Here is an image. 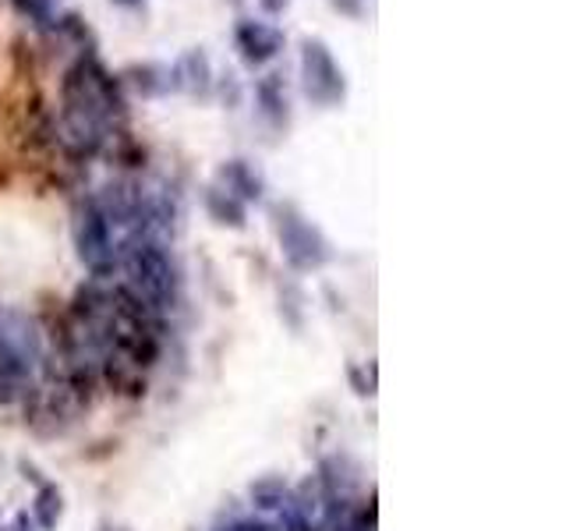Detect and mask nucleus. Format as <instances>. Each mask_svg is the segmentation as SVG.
<instances>
[{
    "label": "nucleus",
    "mask_w": 566,
    "mask_h": 531,
    "mask_svg": "<svg viewBox=\"0 0 566 531\" xmlns=\"http://www.w3.org/2000/svg\"><path fill=\"white\" fill-rule=\"evenodd\" d=\"M124 114L120 85L106 71L82 58L64 79V128L78 149L93 153L111 132L114 117Z\"/></svg>",
    "instance_id": "obj_1"
},
{
    "label": "nucleus",
    "mask_w": 566,
    "mask_h": 531,
    "mask_svg": "<svg viewBox=\"0 0 566 531\" xmlns=\"http://www.w3.org/2000/svg\"><path fill=\"white\" fill-rule=\"evenodd\" d=\"M117 266L124 273L120 288L153 315H167L181 294V277L159 238H132L117 248Z\"/></svg>",
    "instance_id": "obj_2"
},
{
    "label": "nucleus",
    "mask_w": 566,
    "mask_h": 531,
    "mask_svg": "<svg viewBox=\"0 0 566 531\" xmlns=\"http://www.w3.org/2000/svg\"><path fill=\"white\" fill-rule=\"evenodd\" d=\"M71 235H75L78 259L96 277H111L117 270V238H114V227H111V220H106V212L96 199L78 202Z\"/></svg>",
    "instance_id": "obj_3"
},
{
    "label": "nucleus",
    "mask_w": 566,
    "mask_h": 531,
    "mask_svg": "<svg viewBox=\"0 0 566 531\" xmlns=\"http://www.w3.org/2000/svg\"><path fill=\"white\" fill-rule=\"evenodd\" d=\"M301 88L315 106H340L347 96L344 67L323 40H301Z\"/></svg>",
    "instance_id": "obj_4"
},
{
    "label": "nucleus",
    "mask_w": 566,
    "mask_h": 531,
    "mask_svg": "<svg viewBox=\"0 0 566 531\" xmlns=\"http://www.w3.org/2000/svg\"><path fill=\"white\" fill-rule=\"evenodd\" d=\"M276 235H280V252L294 270H318L329 262V241L323 238L312 220H305L294 206L276 209Z\"/></svg>",
    "instance_id": "obj_5"
},
{
    "label": "nucleus",
    "mask_w": 566,
    "mask_h": 531,
    "mask_svg": "<svg viewBox=\"0 0 566 531\" xmlns=\"http://www.w3.org/2000/svg\"><path fill=\"white\" fill-rule=\"evenodd\" d=\"M234 43L241 50V61L259 67V64H270L283 50V32L276 25H265V22H238Z\"/></svg>",
    "instance_id": "obj_6"
},
{
    "label": "nucleus",
    "mask_w": 566,
    "mask_h": 531,
    "mask_svg": "<svg viewBox=\"0 0 566 531\" xmlns=\"http://www.w3.org/2000/svg\"><path fill=\"white\" fill-rule=\"evenodd\" d=\"M167 75H170V88H177V93L202 96L212 85V64L202 50H188L174 61V67H167Z\"/></svg>",
    "instance_id": "obj_7"
},
{
    "label": "nucleus",
    "mask_w": 566,
    "mask_h": 531,
    "mask_svg": "<svg viewBox=\"0 0 566 531\" xmlns=\"http://www.w3.org/2000/svg\"><path fill=\"white\" fill-rule=\"evenodd\" d=\"M220 181H223L220 188L230 191L241 202H259L262 199V188H265L262 174L252 164H248V159H230V164H223L220 167Z\"/></svg>",
    "instance_id": "obj_8"
},
{
    "label": "nucleus",
    "mask_w": 566,
    "mask_h": 531,
    "mask_svg": "<svg viewBox=\"0 0 566 531\" xmlns=\"http://www.w3.org/2000/svg\"><path fill=\"white\" fill-rule=\"evenodd\" d=\"M259 106H262V117L273 124V128H283L287 124V93H283V82L280 75H265L255 88Z\"/></svg>",
    "instance_id": "obj_9"
},
{
    "label": "nucleus",
    "mask_w": 566,
    "mask_h": 531,
    "mask_svg": "<svg viewBox=\"0 0 566 531\" xmlns=\"http://www.w3.org/2000/svg\"><path fill=\"white\" fill-rule=\"evenodd\" d=\"M206 209H209V217L223 227H244V202L234 199V195L223 191V188L206 191Z\"/></svg>",
    "instance_id": "obj_10"
},
{
    "label": "nucleus",
    "mask_w": 566,
    "mask_h": 531,
    "mask_svg": "<svg viewBox=\"0 0 566 531\" xmlns=\"http://www.w3.org/2000/svg\"><path fill=\"white\" fill-rule=\"evenodd\" d=\"M64 513V503H61V489L57 486H43L35 492V503H32V521L40 524L43 531H53Z\"/></svg>",
    "instance_id": "obj_11"
},
{
    "label": "nucleus",
    "mask_w": 566,
    "mask_h": 531,
    "mask_svg": "<svg viewBox=\"0 0 566 531\" xmlns=\"http://www.w3.org/2000/svg\"><path fill=\"white\" fill-rule=\"evenodd\" d=\"M128 79H132V85L138 88L142 96H164L167 88H170V75H167V67H156V64H146V67H135V71H128Z\"/></svg>",
    "instance_id": "obj_12"
},
{
    "label": "nucleus",
    "mask_w": 566,
    "mask_h": 531,
    "mask_svg": "<svg viewBox=\"0 0 566 531\" xmlns=\"http://www.w3.org/2000/svg\"><path fill=\"white\" fill-rule=\"evenodd\" d=\"M14 8L40 29H50L53 22H57V14H53V0H14Z\"/></svg>",
    "instance_id": "obj_13"
},
{
    "label": "nucleus",
    "mask_w": 566,
    "mask_h": 531,
    "mask_svg": "<svg viewBox=\"0 0 566 531\" xmlns=\"http://www.w3.org/2000/svg\"><path fill=\"white\" fill-rule=\"evenodd\" d=\"M329 4L340 14H347V18H361L365 14V0H329Z\"/></svg>",
    "instance_id": "obj_14"
},
{
    "label": "nucleus",
    "mask_w": 566,
    "mask_h": 531,
    "mask_svg": "<svg viewBox=\"0 0 566 531\" xmlns=\"http://www.w3.org/2000/svg\"><path fill=\"white\" fill-rule=\"evenodd\" d=\"M220 531H273L265 521H255V518H241V521H234V524H227V528H220Z\"/></svg>",
    "instance_id": "obj_15"
},
{
    "label": "nucleus",
    "mask_w": 566,
    "mask_h": 531,
    "mask_svg": "<svg viewBox=\"0 0 566 531\" xmlns=\"http://www.w3.org/2000/svg\"><path fill=\"white\" fill-rule=\"evenodd\" d=\"M259 4H262L265 14H283L291 8V0H259Z\"/></svg>",
    "instance_id": "obj_16"
},
{
    "label": "nucleus",
    "mask_w": 566,
    "mask_h": 531,
    "mask_svg": "<svg viewBox=\"0 0 566 531\" xmlns=\"http://www.w3.org/2000/svg\"><path fill=\"white\" fill-rule=\"evenodd\" d=\"M114 4H120V8H142V0H114Z\"/></svg>",
    "instance_id": "obj_17"
},
{
    "label": "nucleus",
    "mask_w": 566,
    "mask_h": 531,
    "mask_svg": "<svg viewBox=\"0 0 566 531\" xmlns=\"http://www.w3.org/2000/svg\"><path fill=\"white\" fill-rule=\"evenodd\" d=\"M99 531H128V528H114V524H103Z\"/></svg>",
    "instance_id": "obj_18"
},
{
    "label": "nucleus",
    "mask_w": 566,
    "mask_h": 531,
    "mask_svg": "<svg viewBox=\"0 0 566 531\" xmlns=\"http://www.w3.org/2000/svg\"><path fill=\"white\" fill-rule=\"evenodd\" d=\"M234 4H241V0H234Z\"/></svg>",
    "instance_id": "obj_19"
}]
</instances>
